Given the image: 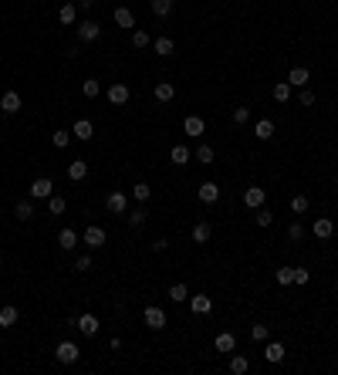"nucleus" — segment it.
I'll return each instance as SVG.
<instances>
[{
	"instance_id": "nucleus-3",
	"label": "nucleus",
	"mask_w": 338,
	"mask_h": 375,
	"mask_svg": "<svg viewBox=\"0 0 338 375\" xmlns=\"http://www.w3.org/2000/svg\"><path fill=\"white\" fill-rule=\"evenodd\" d=\"M264 200H267V193L260 186L243 189V206H250V210H260V206H264Z\"/></svg>"
},
{
	"instance_id": "nucleus-46",
	"label": "nucleus",
	"mask_w": 338,
	"mask_h": 375,
	"mask_svg": "<svg viewBox=\"0 0 338 375\" xmlns=\"http://www.w3.org/2000/svg\"><path fill=\"white\" fill-rule=\"evenodd\" d=\"M311 281V270H305V267H294V284H308Z\"/></svg>"
},
{
	"instance_id": "nucleus-45",
	"label": "nucleus",
	"mask_w": 338,
	"mask_h": 375,
	"mask_svg": "<svg viewBox=\"0 0 338 375\" xmlns=\"http://www.w3.org/2000/svg\"><path fill=\"white\" fill-rule=\"evenodd\" d=\"M291 210H294V213H305L308 210V196H294V200H291Z\"/></svg>"
},
{
	"instance_id": "nucleus-18",
	"label": "nucleus",
	"mask_w": 338,
	"mask_h": 375,
	"mask_svg": "<svg viewBox=\"0 0 338 375\" xmlns=\"http://www.w3.org/2000/svg\"><path fill=\"white\" fill-rule=\"evenodd\" d=\"M213 348H217V351H234L237 348V338L230 331H220L217 338H213Z\"/></svg>"
},
{
	"instance_id": "nucleus-36",
	"label": "nucleus",
	"mask_w": 338,
	"mask_h": 375,
	"mask_svg": "<svg viewBox=\"0 0 338 375\" xmlns=\"http://www.w3.org/2000/svg\"><path fill=\"white\" fill-rule=\"evenodd\" d=\"M51 142H54V149H65L68 142H71V132H65V129H58L54 135H51Z\"/></svg>"
},
{
	"instance_id": "nucleus-35",
	"label": "nucleus",
	"mask_w": 338,
	"mask_h": 375,
	"mask_svg": "<svg viewBox=\"0 0 338 375\" xmlns=\"http://www.w3.org/2000/svg\"><path fill=\"white\" fill-rule=\"evenodd\" d=\"M291 98V85L288 82H277L274 85V102H288Z\"/></svg>"
},
{
	"instance_id": "nucleus-50",
	"label": "nucleus",
	"mask_w": 338,
	"mask_h": 375,
	"mask_svg": "<svg viewBox=\"0 0 338 375\" xmlns=\"http://www.w3.org/2000/svg\"><path fill=\"white\" fill-rule=\"evenodd\" d=\"M166 247H169V240H166V236H159V240H153V250H156V253H162V250H166Z\"/></svg>"
},
{
	"instance_id": "nucleus-20",
	"label": "nucleus",
	"mask_w": 338,
	"mask_h": 375,
	"mask_svg": "<svg viewBox=\"0 0 338 375\" xmlns=\"http://www.w3.org/2000/svg\"><path fill=\"white\" fill-rule=\"evenodd\" d=\"M254 135H257L260 142H267V139L274 135V122H271V119H260V122L254 125Z\"/></svg>"
},
{
	"instance_id": "nucleus-2",
	"label": "nucleus",
	"mask_w": 338,
	"mask_h": 375,
	"mask_svg": "<svg viewBox=\"0 0 338 375\" xmlns=\"http://www.w3.org/2000/svg\"><path fill=\"white\" fill-rule=\"evenodd\" d=\"M142 321H145L149 328H153V331H159V328H166V311H162V308H156V304H153V308H145Z\"/></svg>"
},
{
	"instance_id": "nucleus-22",
	"label": "nucleus",
	"mask_w": 338,
	"mask_h": 375,
	"mask_svg": "<svg viewBox=\"0 0 338 375\" xmlns=\"http://www.w3.org/2000/svg\"><path fill=\"white\" fill-rule=\"evenodd\" d=\"M173 4H176V0H149V7H153L156 17H169L173 14Z\"/></svg>"
},
{
	"instance_id": "nucleus-29",
	"label": "nucleus",
	"mask_w": 338,
	"mask_h": 375,
	"mask_svg": "<svg viewBox=\"0 0 338 375\" xmlns=\"http://www.w3.org/2000/svg\"><path fill=\"white\" fill-rule=\"evenodd\" d=\"M48 210L54 213V216H61V213L68 210V203H65V196H54V193H51V196H48Z\"/></svg>"
},
{
	"instance_id": "nucleus-25",
	"label": "nucleus",
	"mask_w": 338,
	"mask_h": 375,
	"mask_svg": "<svg viewBox=\"0 0 338 375\" xmlns=\"http://www.w3.org/2000/svg\"><path fill=\"white\" fill-rule=\"evenodd\" d=\"M210 236H213V227L200 220V223H196V227H193V240H196V244H206Z\"/></svg>"
},
{
	"instance_id": "nucleus-13",
	"label": "nucleus",
	"mask_w": 338,
	"mask_h": 375,
	"mask_svg": "<svg viewBox=\"0 0 338 375\" xmlns=\"http://www.w3.org/2000/svg\"><path fill=\"white\" fill-rule=\"evenodd\" d=\"M308 82H311L308 68H291V74H288V85H291V88H305Z\"/></svg>"
},
{
	"instance_id": "nucleus-52",
	"label": "nucleus",
	"mask_w": 338,
	"mask_h": 375,
	"mask_svg": "<svg viewBox=\"0 0 338 375\" xmlns=\"http://www.w3.org/2000/svg\"><path fill=\"white\" fill-rule=\"evenodd\" d=\"M335 183H338V176H335Z\"/></svg>"
},
{
	"instance_id": "nucleus-30",
	"label": "nucleus",
	"mask_w": 338,
	"mask_h": 375,
	"mask_svg": "<svg viewBox=\"0 0 338 375\" xmlns=\"http://www.w3.org/2000/svg\"><path fill=\"white\" fill-rule=\"evenodd\" d=\"M81 95L85 98H98L102 95V85H98L95 78H88V82H81Z\"/></svg>"
},
{
	"instance_id": "nucleus-21",
	"label": "nucleus",
	"mask_w": 338,
	"mask_h": 375,
	"mask_svg": "<svg viewBox=\"0 0 338 375\" xmlns=\"http://www.w3.org/2000/svg\"><path fill=\"white\" fill-rule=\"evenodd\" d=\"M58 244H61V250H71V247L78 244V233H74L71 227H65L61 233H58Z\"/></svg>"
},
{
	"instance_id": "nucleus-44",
	"label": "nucleus",
	"mask_w": 338,
	"mask_h": 375,
	"mask_svg": "<svg viewBox=\"0 0 338 375\" xmlns=\"http://www.w3.org/2000/svg\"><path fill=\"white\" fill-rule=\"evenodd\" d=\"M257 223H260V227H271V223H274V213L260 206V210H257Z\"/></svg>"
},
{
	"instance_id": "nucleus-41",
	"label": "nucleus",
	"mask_w": 338,
	"mask_h": 375,
	"mask_svg": "<svg viewBox=\"0 0 338 375\" xmlns=\"http://www.w3.org/2000/svg\"><path fill=\"white\" fill-rule=\"evenodd\" d=\"M132 44H136V48H149V44H153V37H149L145 31H136V34H132Z\"/></svg>"
},
{
	"instance_id": "nucleus-47",
	"label": "nucleus",
	"mask_w": 338,
	"mask_h": 375,
	"mask_svg": "<svg viewBox=\"0 0 338 375\" xmlns=\"http://www.w3.org/2000/svg\"><path fill=\"white\" fill-rule=\"evenodd\" d=\"M247 119H250V108H234V122L237 125H247Z\"/></svg>"
},
{
	"instance_id": "nucleus-49",
	"label": "nucleus",
	"mask_w": 338,
	"mask_h": 375,
	"mask_svg": "<svg viewBox=\"0 0 338 375\" xmlns=\"http://www.w3.org/2000/svg\"><path fill=\"white\" fill-rule=\"evenodd\" d=\"M301 105H305V108H311V105H314V91L301 88Z\"/></svg>"
},
{
	"instance_id": "nucleus-9",
	"label": "nucleus",
	"mask_w": 338,
	"mask_h": 375,
	"mask_svg": "<svg viewBox=\"0 0 338 375\" xmlns=\"http://www.w3.org/2000/svg\"><path fill=\"white\" fill-rule=\"evenodd\" d=\"M0 108L7 115H17L21 112V95H17V91H4V95H0Z\"/></svg>"
},
{
	"instance_id": "nucleus-4",
	"label": "nucleus",
	"mask_w": 338,
	"mask_h": 375,
	"mask_svg": "<svg viewBox=\"0 0 338 375\" xmlns=\"http://www.w3.org/2000/svg\"><path fill=\"white\" fill-rule=\"evenodd\" d=\"M102 37V27L95 24V21H85V24L78 27V41L81 44H91V41H98Z\"/></svg>"
},
{
	"instance_id": "nucleus-34",
	"label": "nucleus",
	"mask_w": 338,
	"mask_h": 375,
	"mask_svg": "<svg viewBox=\"0 0 338 375\" xmlns=\"http://www.w3.org/2000/svg\"><path fill=\"white\" fill-rule=\"evenodd\" d=\"M74 14H78V7H74V4H65V7L58 10V17H61V24H74Z\"/></svg>"
},
{
	"instance_id": "nucleus-6",
	"label": "nucleus",
	"mask_w": 338,
	"mask_h": 375,
	"mask_svg": "<svg viewBox=\"0 0 338 375\" xmlns=\"http://www.w3.org/2000/svg\"><path fill=\"white\" fill-rule=\"evenodd\" d=\"M105 95H108V102H112V105H125V102H129V85L115 82V85H108V91H105Z\"/></svg>"
},
{
	"instance_id": "nucleus-48",
	"label": "nucleus",
	"mask_w": 338,
	"mask_h": 375,
	"mask_svg": "<svg viewBox=\"0 0 338 375\" xmlns=\"http://www.w3.org/2000/svg\"><path fill=\"white\" fill-rule=\"evenodd\" d=\"M74 270H81V274H85V270H91V257H88V253H85V257H78V261H74Z\"/></svg>"
},
{
	"instance_id": "nucleus-11",
	"label": "nucleus",
	"mask_w": 338,
	"mask_h": 375,
	"mask_svg": "<svg viewBox=\"0 0 338 375\" xmlns=\"http://www.w3.org/2000/svg\"><path fill=\"white\" fill-rule=\"evenodd\" d=\"M196 196H200V203H217L220 200V186L217 183H203V186L196 189Z\"/></svg>"
},
{
	"instance_id": "nucleus-5",
	"label": "nucleus",
	"mask_w": 338,
	"mask_h": 375,
	"mask_svg": "<svg viewBox=\"0 0 338 375\" xmlns=\"http://www.w3.org/2000/svg\"><path fill=\"white\" fill-rule=\"evenodd\" d=\"M51 193H54V186H51L48 176H41V180H34V183H31V200H48Z\"/></svg>"
},
{
	"instance_id": "nucleus-12",
	"label": "nucleus",
	"mask_w": 338,
	"mask_h": 375,
	"mask_svg": "<svg viewBox=\"0 0 338 375\" xmlns=\"http://www.w3.org/2000/svg\"><path fill=\"white\" fill-rule=\"evenodd\" d=\"M311 233L318 236V240H328L331 233H335V223L328 220V216H322V220H314V227H311Z\"/></svg>"
},
{
	"instance_id": "nucleus-15",
	"label": "nucleus",
	"mask_w": 338,
	"mask_h": 375,
	"mask_svg": "<svg viewBox=\"0 0 338 375\" xmlns=\"http://www.w3.org/2000/svg\"><path fill=\"white\" fill-rule=\"evenodd\" d=\"M74 328H78L81 334H98V328H102V325H98V318H95V314H81V318H78V325H74Z\"/></svg>"
},
{
	"instance_id": "nucleus-24",
	"label": "nucleus",
	"mask_w": 338,
	"mask_h": 375,
	"mask_svg": "<svg viewBox=\"0 0 338 375\" xmlns=\"http://www.w3.org/2000/svg\"><path fill=\"white\" fill-rule=\"evenodd\" d=\"M264 359H267V362H281V359H284V345H281V342L264 345Z\"/></svg>"
},
{
	"instance_id": "nucleus-7",
	"label": "nucleus",
	"mask_w": 338,
	"mask_h": 375,
	"mask_svg": "<svg viewBox=\"0 0 338 375\" xmlns=\"http://www.w3.org/2000/svg\"><path fill=\"white\" fill-rule=\"evenodd\" d=\"M125 206H129V196L125 193H108L105 196V210L108 213H125Z\"/></svg>"
},
{
	"instance_id": "nucleus-10",
	"label": "nucleus",
	"mask_w": 338,
	"mask_h": 375,
	"mask_svg": "<svg viewBox=\"0 0 338 375\" xmlns=\"http://www.w3.org/2000/svg\"><path fill=\"white\" fill-rule=\"evenodd\" d=\"M71 135H74V139H81V142H88L91 135H95V125H91L88 119H78V122H74V129H71Z\"/></svg>"
},
{
	"instance_id": "nucleus-23",
	"label": "nucleus",
	"mask_w": 338,
	"mask_h": 375,
	"mask_svg": "<svg viewBox=\"0 0 338 375\" xmlns=\"http://www.w3.org/2000/svg\"><path fill=\"white\" fill-rule=\"evenodd\" d=\"M115 24L119 27H136V17H132L129 7H115Z\"/></svg>"
},
{
	"instance_id": "nucleus-19",
	"label": "nucleus",
	"mask_w": 338,
	"mask_h": 375,
	"mask_svg": "<svg viewBox=\"0 0 338 375\" xmlns=\"http://www.w3.org/2000/svg\"><path fill=\"white\" fill-rule=\"evenodd\" d=\"M14 216H17V220H21V223L34 220V203H31V200H21V203L14 206Z\"/></svg>"
},
{
	"instance_id": "nucleus-17",
	"label": "nucleus",
	"mask_w": 338,
	"mask_h": 375,
	"mask_svg": "<svg viewBox=\"0 0 338 375\" xmlns=\"http://www.w3.org/2000/svg\"><path fill=\"white\" fill-rule=\"evenodd\" d=\"M190 308H193V314H210V311H213V301H210L206 294H196V298H190Z\"/></svg>"
},
{
	"instance_id": "nucleus-8",
	"label": "nucleus",
	"mask_w": 338,
	"mask_h": 375,
	"mask_svg": "<svg viewBox=\"0 0 338 375\" xmlns=\"http://www.w3.org/2000/svg\"><path fill=\"white\" fill-rule=\"evenodd\" d=\"M81 240L88 244V250H98V247H105V230L102 227H88Z\"/></svg>"
},
{
	"instance_id": "nucleus-28",
	"label": "nucleus",
	"mask_w": 338,
	"mask_h": 375,
	"mask_svg": "<svg viewBox=\"0 0 338 375\" xmlns=\"http://www.w3.org/2000/svg\"><path fill=\"white\" fill-rule=\"evenodd\" d=\"M156 98H159V102H173V98H176V88L169 82H159L156 85Z\"/></svg>"
},
{
	"instance_id": "nucleus-39",
	"label": "nucleus",
	"mask_w": 338,
	"mask_h": 375,
	"mask_svg": "<svg viewBox=\"0 0 338 375\" xmlns=\"http://www.w3.org/2000/svg\"><path fill=\"white\" fill-rule=\"evenodd\" d=\"M196 163L210 166V163H213V149H210V146H200V149H196Z\"/></svg>"
},
{
	"instance_id": "nucleus-31",
	"label": "nucleus",
	"mask_w": 338,
	"mask_h": 375,
	"mask_svg": "<svg viewBox=\"0 0 338 375\" xmlns=\"http://www.w3.org/2000/svg\"><path fill=\"white\" fill-rule=\"evenodd\" d=\"M169 301H190V291H186V284H173L169 287Z\"/></svg>"
},
{
	"instance_id": "nucleus-40",
	"label": "nucleus",
	"mask_w": 338,
	"mask_h": 375,
	"mask_svg": "<svg viewBox=\"0 0 338 375\" xmlns=\"http://www.w3.org/2000/svg\"><path fill=\"white\" fill-rule=\"evenodd\" d=\"M129 227H132V230L145 227V210H136V213H129Z\"/></svg>"
},
{
	"instance_id": "nucleus-43",
	"label": "nucleus",
	"mask_w": 338,
	"mask_h": 375,
	"mask_svg": "<svg viewBox=\"0 0 338 375\" xmlns=\"http://www.w3.org/2000/svg\"><path fill=\"white\" fill-rule=\"evenodd\" d=\"M250 338L254 342H267V325H254L250 328Z\"/></svg>"
},
{
	"instance_id": "nucleus-16",
	"label": "nucleus",
	"mask_w": 338,
	"mask_h": 375,
	"mask_svg": "<svg viewBox=\"0 0 338 375\" xmlns=\"http://www.w3.org/2000/svg\"><path fill=\"white\" fill-rule=\"evenodd\" d=\"M183 132L186 135H203V132H206V122H203L200 115H190V119L183 122Z\"/></svg>"
},
{
	"instance_id": "nucleus-51",
	"label": "nucleus",
	"mask_w": 338,
	"mask_h": 375,
	"mask_svg": "<svg viewBox=\"0 0 338 375\" xmlns=\"http://www.w3.org/2000/svg\"><path fill=\"white\" fill-rule=\"evenodd\" d=\"M78 7L81 10H91V7H95V0H78Z\"/></svg>"
},
{
	"instance_id": "nucleus-32",
	"label": "nucleus",
	"mask_w": 338,
	"mask_h": 375,
	"mask_svg": "<svg viewBox=\"0 0 338 375\" xmlns=\"http://www.w3.org/2000/svg\"><path fill=\"white\" fill-rule=\"evenodd\" d=\"M153 48H156V54H162V57H169V54H173V41H169V37H156V41H153Z\"/></svg>"
},
{
	"instance_id": "nucleus-33",
	"label": "nucleus",
	"mask_w": 338,
	"mask_h": 375,
	"mask_svg": "<svg viewBox=\"0 0 338 375\" xmlns=\"http://www.w3.org/2000/svg\"><path fill=\"white\" fill-rule=\"evenodd\" d=\"M247 368H250V362L243 359V355H234V359H230V372H234V375H243Z\"/></svg>"
},
{
	"instance_id": "nucleus-1",
	"label": "nucleus",
	"mask_w": 338,
	"mask_h": 375,
	"mask_svg": "<svg viewBox=\"0 0 338 375\" xmlns=\"http://www.w3.org/2000/svg\"><path fill=\"white\" fill-rule=\"evenodd\" d=\"M54 355H58V362H61V365H74V362L81 359V351H78V345H74V342H61L54 348Z\"/></svg>"
},
{
	"instance_id": "nucleus-27",
	"label": "nucleus",
	"mask_w": 338,
	"mask_h": 375,
	"mask_svg": "<svg viewBox=\"0 0 338 375\" xmlns=\"http://www.w3.org/2000/svg\"><path fill=\"white\" fill-rule=\"evenodd\" d=\"M169 159H173V166H186V163H190V149H186V146H173Z\"/></svg>"
},
{
	"instance_id": "nucleus-42",
	"label": "nucleus",
	"mask_w": 338,
	"mask_h": 375,
	"mask_svg": "<svg viewBox=\"0 0 338 375\" xmlns=\"http://www.w3.org/2000/svg\"><path fill=\"white\" fill-rule=\"evenodd\" d=\"M288 236L294 240V244H298V240H305V227H301V223H291V227H288Z\"/></svg>"
},
{
	"instance_id": "nucleus-26",
	"label": "nucleus",
	"mask_w": 338,
	"mask_h": 375,
	"mask_svg": "<svg viewBox=\"0 0 338 375\" xmlns=\"http://www.w3.org/2000/svg\"><path fill=\"white\" fill-rule=\"evenodd\" d=\"M68 176H71V180H85V176H88V163H85V159H74V163L68 166Z\"/></svg>"
},
{
	"instance_id": "nucleus-14",
	"label": "nucleus",
	"mask_w": 338,
	"mask_h": 375,
	"mask_svg": "<svg viewBox=\"0 0 338 375\" xmlns=\"http://www.w3.org/2000/svg\"><path fill=\"white\" fill-rule=\"evenodd\" d=\"M17 318H21V311H17L14 304H4V308H0V328H14Z\"/></svg>"
},
{
	"instance_id": "nucleus-38",
	"label": "nucleus",
	"mask_w": 338,
	"mask_h": 375,
	"mask_svg": "<svg viewBox=\"0 0 338 375\" xmlns=\"http://www.w3.org/2000/svg\"><path fill=\"white\" fill-rule=\"evenodd\" d=\"M132 196H136L139 203H145V200H149V196H153V189L145 186V183H136V186H132Z\"/></svg>"
},
{
	"instance_id": "nucleus-37",
	"label": "nucleus",
	"mask_w": 338,
	"mask_h": 375,
	"mask_svg": "<svg viewBox=\"0 0 338 375\" xmlns=\"http://www.w3.org/2000/svg\"><path fill=\"white\" fill-rule=\"evenodd\" d=\"M277 284H281V287L294 284V267H281V270H277Z\"/></svg>"
}]
</instances>
